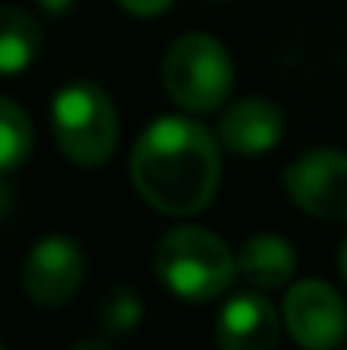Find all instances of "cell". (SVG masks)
Here are the masks:
<instances>
[{
  "mask_svg": "<svg viewBox=\"0 0 347 350\" xmlns=\"http://www.w3.org/2000/svg\"><path fill=\"white\" fill-rule=\"evenodd\" d=\"M86 279V252L68 234L41 238L21 265L24 296L38 306H65Z\"/></svg>",
  "mask_w": 347,
  "mask_h": 350,
  "instance_id": "cell-7",
  "label": "cell"
},
{
  "mask_svg": "<svg viewBox=\"0 0 347 350\" xmlns=\"http://www.w3.org/2000/svg\"><path fill=\"white\" fill-rule=\"evenodd\" d=\"M286 191L300 211L317 221H347V153L344 150H307L286 167Z\"/></svg>",
  "mask_w": 347,
  "mask_h": 350,
  "instance_id": "cell-5",
  "label": "cell"
},
{
  "mask_svg": "<svg viewBox=\"0 0 347 350\" xmlns=\"http://www.w3.org/2000/svg\"><path fill=\"white\" fill-rule=\"evenodd\" d=\"M341 275L347 279V241L341 245Z\"/></svg>",
  "mask_w": 347,
  "mask_h": 350,
  "instance_id": "cell-17",
  "label": "cell"
},
{
  "mask_svg": "<svg viewBox=\"0 0 347 350\" xmlns=\"http://www.w3.org/2000/svg\"><path fill=\"white\" fill-rule=\"evenodd\" d=\"M160 79L167 96L191 113H215L225 106L235 89V65L225 44L211 34H184L177 38L164 62Z\"/></svg>",
  "mask_w": 347,
  "mask_h": 350,
  "instance_id": "cell-3",
  "label": "cell"
},
{
  "mask_svg": "<svg viewBox=\"0 0 347 350\" xmlns=\"http://www.w3.org/2000/svg\"><path fill=\"white\" fill-rule=\"evenodd\" d=\"M38 51H41L38 21L27 10L7 3L0 10V72L7 79H14L17 72H24L38 58Z\"/></svg>",
  "mask_w": 347,
  "mask_h": 350,
  "instance_id": "cell-11",
  "label": "cell"
},
{
  "mask_svg": "<svg viewBox=\"0 0 347 350\" xmlns=\"http://www.w3.org/2000/svg\"><path fill=\"white\" fill-rule=\"evenodd\" d=\"M31 119L14 99H0V170L14 174L31 157Z\"/></svg>",
  "mask_w": 347,
  "mask_h": 350,
  "instance_id": "cell-12",
  "label": "cell"
},
{
  "mask_svg": "<svg viewBox=\"0 0 347 350\" xmlns=\"http://www.w3.org/2000/svg\"><path fill=\"white\" fill-rule=\"evenodd\" d=\"M68 350H110L103 340H79V344H72Z\"/></svg>",
  "mask_w": 347,
  "mask_h": 350,
  "instance_id": "cell-16",
  "label": "cell"
},
{
  "mask_svg": "<svg viewBox=\"0 0 347 350\" xmlns=\"http://www.w3.org/2000/svg\"><path fill=\"white\" fill-rule=\"evenodd\" d=\"M283 323L303 350H334L347 337V306L334 286L303 279L286 293Z\"/></svg>",
  "mask_w": 347,
  "mask_h": 350,
  "instance_id": "cell-6",
  "label": "cell"
},
{
  "mask_svg": "<svg viewBox=\"0 0 347 350\" xmlns=\"http://www.w3.org/2000/svg\"><path fill=\"white\" fill-rule=\"evenodd\" d=\"M129 180L153 211L170 218L198 215L222 180L218 139L194 119H153L133 143Z\"/></svg>",
  "mask_w": 347,
  "mask_h": 350,
  "instance_id": "cell-1",
  "label": "cell"
},
{
  "mask_svg": "<svg viewBox=\"0 0 347 350\" xmlns=\"http://www.w3.org/2000/svg\"><path fill=\"white\" fill-rule=\"evenodd\" d=\"M51 133L75 167H103L119 143L113 99L92 82H72L51 99Z\"/></svg>",
  "mask_w": 347,
  "mask_h": 350,
  "instance_id": "cell-4",
  "label": "cell"
},
{
  "mask_svg": "<svg viewBox=\"0 0 347 350\" xmlns=\"http://www.w3.org/2000/svg\"><path fill=\"white\" fill-rule=\"evenodd\" d=\"M110 317L119 320V327H133L140 320V303L133 296H116L113 306H110Z\"/></svg>",
  "mask_w": 347,
  "mask_h": 350,
  "instance_id": "cell-13",
  "label": "cell"
},
{
  "mask_svg": "<svg viewBox=\"0 0 347 350\" xmlns=\"http://www.w3.org/2000/svg\"><path fill=\"white\" fill-rule=\"evenodd\" d=\"M235 255H238V275L252 289H279L296 272V248L283 234H252Z\"/></svg>",
  "mask_w": 347,
  "mask_h": 350,
  "instance_id": "cell-10",
  "label": "cell"
},
{
  "mask_svg": "<svg viewBox=\"0 0 347 350\" xmlns=\"http://www.w3.org/2000/svg\"><path fill=\"white\" fill-rule=\"evenodd\" d=\"M170 3H174V0H119V7H123L126 14H133V17H157V14H164Z\"/></svg>",
  "mask_w": 347,
  "mask_h": 350,
  "instance_id": "cell-14",
  "label": "cell"
},
{
  "mask_svg": "<svg viewBox=\"0 0 347 350\" xmlns=\"http://www.w3.org/2000/svg\"><path fill=\"white\" fill-rule=\"evenodd\" d=\"M157 279L188 303H211L225 296L238 275V255L208 228H170L153 248Z\"/></svg>",
  "mask_w": 347,
  "mask_h": 350,
  "instance_id": "cell-2",
  "label": "cell"
},
{
  "mask_svg": "<svg viewBox=\"0 0 347 350\" xmlns=\"http://www.w3.org/2000/svg\"><path fill=\"white\" fill-rule=\"evenodd\" d=\"M38 7L44 10V14H68L72 7H75V0H38Z\"/></svg>",
  "mask_w": 347,
  "mask_h": 350,
  "instance_id": "cell-15",
  "label": "cell"
},
{
  "mask_svg": "<svg viewBox=\"0 0 347 350\" xmlns=\"http://www.w3.org/2000/svg\"><path fill=\"white\" fill-rule=\"evenodd\" d=\"M283 129H286V119L276 103L248 96L225 109V116L218 122V139L225 150L238 157H262L279 146Z\"/></svg>",
  "mask_w": 347,
  "mask_h": 350,
  "instance_id": "cell-9",
  "label": "cell"
},
{
  "mask_svg": "<svg viewBox=\"0 0 347 350\" xmlns=\"http://www.w3.org/2000/svg\"><path fill=\"white\" fill-rule=\"evenodd\" d=\"M215 340L222 350H276L279 317L262 293H235L218 313Z\"/></svg>",
  "mask_w": 347,
  "mask_h": 350,
  "instance_id": "cell-8",
  "label": "cell"
}]
</instances>
